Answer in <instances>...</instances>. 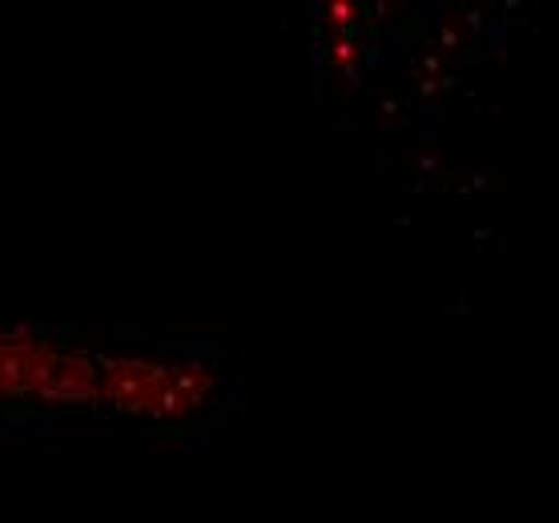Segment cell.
Instances as JSON below:
<instances>
[{
  "label": "cell",
  "instance_id": "cell-1",
  "mask_svg": "<svg viewBox=\"0 0 559 523\" xmlns=\"http://www.w3.org/2000/svg\"><path fill=\"white\" fill-rule=\"evenodd\" d=\"M37 399H45V403H97L102 399V358H90L81 350L61 355Z\"/></svg>",
  "mask_w": 559,
  "mask_h": 523
}]
</instances>
